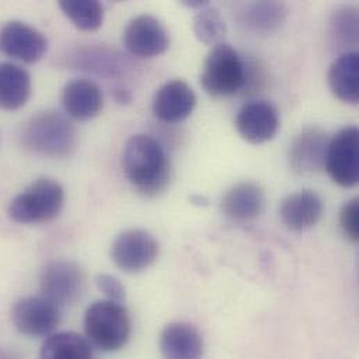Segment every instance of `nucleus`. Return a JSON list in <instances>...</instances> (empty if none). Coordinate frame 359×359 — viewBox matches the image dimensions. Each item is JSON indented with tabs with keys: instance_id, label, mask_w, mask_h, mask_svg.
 I'll return each mask as SVG.
<instances>
[{
	"instance_id": "obj_1",
	"label": "nucleus",
	"mask_w": 359,
	"mask_h": 359,
	"mask_svg": "<svg viewBox=\"0 0 359 359\" xmlns=\"http://www.w3.org/2000/svg\"><path fill=\"white\" fill-rule=\"evenodd\" d=\"M122 167L129 183L149 197L164 191L171 180L172 170L164 147L147 135H135L126 142Z\"/></svg>"
},
{
	"instance_id": "obj_2",
	"label": "nucleus",
	"mask_w": 359,
	"mask_h": 359,
	"mask_svg": "<svg viewBox=\"0 0 359 359\" xmlns=\"http://www.w3.org/2000/svg\"><path fill=\"white\" fill-rule=\"evenodd\" d=\"M21 140L25 149L35 154L49 158H66L76 150L77 132L62 114L45 111L25 123Z\"/></svg>"
},
{
	"instance_id": "obj_3",
	"label": "nucleus",
	"mask_w": 359,
	"mask_h": 359,
	"mask_svg": "<svg viewBox=\"0 0 359 359\" xmlns=\"http://www.w3.org/2000/svg\"><path fill=\"white\" fill-rule=\"evenodd\" d=\"M84 330L90 344L104 353L122 350L132 334V320L123 304L102 299L84 313Z\"/></svg>"
},
{
	"instance_id": "obj_4",
	"label": "nucleus",
	"mask_w": 359,
	"mask_h": 359,
	"mask_svg": "<svg viewBox=\"0 0 359 359\" xmlns=\"http://www.w3.org/2000/svg\"><path fill=\"white\" fill-rule=\"evenodd\" d=\"M65 204V190L57 180L39 178L8 204V217L18 224H45L55 219Z\"/></svg>"
},
{
	"instance_id": "obj_5",
	"label": "nucleus",
	"mask_w": 359,
	"mask_h": 359,
	"mask_svg": "<svg viewBox=\"0 0 359 359\" xmlns=\"http://www.w3.org/2000/svg\"><path fill=\"white\" fill-rule=\"evenodd\" d=\"M200 83L214 98L232 95L245 86V66L229 43L222 42L211 48L203 63Z\"/></svg>"
},
{
	"instance_id": "obj_6",
	"label": "nucleus",
	"mask_w": 359,
	"mask_h": 359,
	"mask_svg": "<svg viewBox=\"0 0 359 359\" xmlns=\"http://www.w3.org/2000/svg\"><path fill=\"white\" fill-rule=\"evenodd\" d=\"M160 243L146 229H128L119 233L111 248L112 262L125 273H140L156 263Z\"/></svg>"
},
{
	"instance_id": "obj_7",
	"label": "nucleus",
	"mask_w": 359,
	"mask_h": 359,
	"mask_svg": "<svg viewBox=\"0 0 359 359\" xmlns=\"http://www.w3.org/2000/svg\"><path fill=\"white\" fill-rule=\"evenodd\" d=\"M325 170L341 187H354L359 180V130L347 126L329 142Z\"/></svg>"
},
{
	"instance_id": "obj_8",
	"label": "nucleus",
	"mask_w": 359,
	"mask_h": 359,
	"mask_svg": "<svg viewBox=\"0 0 359 359\" xmlns=\"http://www.w3.org/2000/svg\"><path fill=\"white\" fill-rule=\"evenodd\" d=\"M84 271L70 260L50 262L41 274V297L55 306L74 304L84 290Z\"/></svg>"
},
{
	"instance_id": "obj_9",
	"label": "nucleus",
	"mask_w": 359,
	"mask_h": 359,
	"mask_svg": "<svg viewBox=\"0 0 359 359\" xmlns=\"http://www.w3.org/2000/svg\"><path fill=\"white\" fill-rule=\"evenodd\" d=\"M170 34L164 24L151 14L132 18L123 31V45L135 56L156 57L170 49Z\"/></svg>"
},
{
	"instance_id": "obj_10",
	"label": "nucleus",
	"mask_w": 359,
	"mask_h": 359,
	"mask_svg": "<svg viewBox=\"0 0 359 359\" xmlns=\"http://www.w3.org/2000/svg\"><path fill=\"white\" fill-rule=\"evenodd\" d=\"M14 327L28 337H49L60 323L59 308L42 297H27L11 309Z\"/></svg>"
},
{
	"instance_id": "obj_11",
	"label": "nucleus",
	"mask_w": 359,
	"mask_h": 359,
	"mask_svg": "<svg viewBox=\"0 0 359 359\" xmlns=\"http://www.w3.org/2000/svg\"><path fill=\"white\" fill-rule=\"evenodd\" d=\"M48 50L46 36L35 27L13 20L0 28V53L22 63H35Z\"/></svg>"
},
{
	"instance_id": "obj_12",
	"label": "nucleus",
	"mask_w": 359,
	"mask_h": 359,
	"mask_svg": "<svg viewBox=\"0 0 359 359\" xmlns=\"http://www.w3.org/2000/svg\"><path fill=\"white\" fill-rule=\"evenodd\" d=\"M235 128L248 143L264 144L274 139L278 132V111L269 101H250L239 109Z\"/></svg>"
},
{
	"instance_id": "obj_13",
	"label": "nucleus",
	"mask_w": 359,
	"mask_h": 359,
	"mask_svg": "<svg viewBox=\"0 0 359 359\" xmlns=\"http://www.w3.org/2000/svg\"><path fill=\"white\" fill-rule=\"evenodd\" d=\"M329 136L320 128L304 129L290 149V165L299 175L315 174L325 168L329 149Z\"/></svg>"
},
{
	"instance_id": "obj_14",
	"label": "nucleus",
	"mask_w": 359,
	"mask_h": 359,
	"mask_svg": "<svg viewBox=\"0 0 359 359\" xmlns=\"http://www.w3.org/2000/svg\"><path fill=\"white\" fill-rule=\"evenodd\" d=\"M197 104L193 88L183 80L163 84L153 98V114L165 123H178L187 119Z\"/></svg>"
},
{
	"instance_id": "obj_15",
	"label": "nucleus",
	"mask_w": 359,
	"mask_h": 359,
	"mask_svg": "<svg viewBox=\"0 0 359 359\" xmlns=\"http://www.w3.org/2000/svg\"><path fill=\"white\" fill-rule=\"evenodd\" d=\"M62 104L70 118L83 122L100 115L104 107V95L94 81L77 79L65 86Z\"/></svg>"
},
{
	"instance_id": "obj_16",
	"label": "nucleus",
	"mask_w": 359,
	"mask_h": 359,
	"mask_svg": "<svg viewBox=\"0 0 359 359\" xmlns=\"http://www.w3.org/2000/svg\"><path fill=\"white\" fill-rule=\"evenodd\" d=\"M323 214V201L313 190H299L290 194L281 204L280 217L292 231L315 226Z\"/></svg>"
},
{
	"instance_id": "obj_17",
	"label": "nucleus",
	"mask_w": 359,
	"mask_h": 359,
	"mask_svg": "<svg viewBox=\"0 0 359 359\" xmlns=\"http://www.w3.org/2000/svg\"><path fill=\"white\" fill-rule=\"evenodd\" d=\"M264 190L255 182H239L229 187L221 200L222 212L235 221L256 218L264 207Z\"/></svg>"
},
{
	"instance_id": "obj_18",
	"label": "nucleus",
	"mask_w": 359,
	"mask_h": 359,
	"mask_svg": "<svg viewBox=\"0 0 359 359\" xmlns=\"http://www.w3.org/2000/svg\"><path fill=\"white\" fill-rule=\"evenodd\" d=\"M160 350L164 359H201L204 343L193 325L177 322L163 330Z\"/></svg>"
},
{
	"instance_id": "obj_19",
	"label": "nucleus",
	"mask_w": 359,
	"mask_h": 359,
	"mask_svg": "<svg viewBox=\"0 0 359 359\" xmlns=\"http://www.w3.org/2000/svg\"><path fill=\"white\" fill-rule=\"evenodd\" d=\"M287 18V8L280 1H250L242 4L236 13V20L246 31L257 35L276 32Z\"/></svg>"
},
{
	"instance_id": "obj_20",
	"label": "nucleus",
	"mask_w": 359,
	"mask_h": 359,
	"mask_svg": "<svg viewBox=\"0 0 359 359\" xmlns=\"http://www.w3.org/2000/svg\"><path fill=\"white\" fill-rule=\"evenodd\" d=\"M329 87L333 95L344 104L359 102V55L355 50L343 52L330 66Z\"/></svg>"
},
{
	"instance_id": "obj_21",
	"label": "nucleus",
	"mask_w": 359,
	"mask_h": 359,
	"mask_svg": "<svg viewBox=\"0 0 359 359\" xmlns=\"http://www.w3.org/2000/svg\"><path fill=\"white\" fill-rule=\"evenodd\" d=\"M32 91L29 73L14 63H0V109L17 111L22 108Z\"/></svg>"
},
{
	"instance_id": "obj_22",
	"label": "nucleus",
	"mask_w": 359,
	"mask_h": 359,
	"mask_svg": "<svg viewBox=\"0 0 359 359\" xmlns=\"http://www.w3.org/2000/svg\"><path fill=\"white\" fill-rule=\"evenodd\" d=\"M39 359H93V347L74 332L53 333L42 344Z\"/></svg>"
},
{
	"instance_id": "obj_23",
	"label": "nucleus",
	"mask_w": 359,
	"mask_h": 359,
	"mask_svg": "<svg viewBox=\"0 0 359 359\" xmlns=\"http://www.w3.org/2000/svg\"><path fill=\"white\" fill-rule=\"evenodd\" d=\"M63 14L81 31H97L104 22V6L97 0H62Z\"/></svg>"
},
{
	"instance_id": "obj_24",
	"label": "nucleus",
	"mask_w": 359,
	"mask_h": 359,
	"mask_svg": "<svg viewBox=\"0 0 359 359\" xmlns=\"http://www.w3.org/2000/svg\"><path fill=\"white\" fill-rule=\"evenodd\" d=\"M193 32L204 45L215 46L225 42L226 25L218 8L208 4L197 10V14L193 18Z\"/></svg>"
},
{
	"instance_id": "obj_25",
	"label": "nucleus",
	"mask_w": 359,
	"mask_h": 359,
	"mask_svg": "<svg viewBox=\"0 0 359 359\" xmlns=\"http://www.w3.org/2000/svg\"><path fill=\"white\" fill-rule=\"evenodd\" d=\"M332 35L341 46L358 42V10L351 6L339 8L332 18Z\"/></svg>"
},
{
	"instance_id": "obj_26",
	"label": "nucleus",
	"mask_w": 359,
	"mask_h": 359,
	"mask_svg": "<svg viewBox=\"0 0 359 359\" xmlns=\"http://www.w3.org/2000/svg\"><path fill=\"white\" fill-rule=\"evenodd\" d=\"M340 226L344 236L351 242L359 241V201L353 198L347 201L340 211Z\"/></svg>"
},
{
	"instance_id": "obj_27",
	"label": "nucleus",
	"mask_w": 359,
	"mask_h": 359,
	"mask_svg": "<svg viewBox=\"0 0 359 359\" xmlns=\"http://www.w3.org/2000/svg\"><path fill=\"white\" fill-rule=\"evenodd\" d=\"M95 284L108 301L123 304L126 298V290L119 278L111 274H98L95 278Z\"/></svg>"
},
{
	"instance_id": "obj_28",
	"label": "nucleus",
	"mask_w": 359,
	"mask_h": 359,
	"mask_svg": "<svg viewBox=\"0 0 359 359\" xmlns=\"http://www.w3.org/2000/svg\"><path fill=\"white\" fill-rule=\"evenodd\" d=\"M114 98L119 104H129L132 101V94L126 88H116L114 90Z\"/></svg>"
},
{
	"instance_id": "obj_29",
	"label": "nucleus",
	"mask_w": 359,
	"mask_h": 359,
	"mask_svg": "<svg viewBox=\"0 0 359 359\" xmlns=\"http://www.w3.org/2000/svg\"><path fill=\"white\" fill-rule=\"evenodd\" d=\"M182 3H183V6H186V7H189V8H197V10H200V8H203V7H205V6L210 4L208 1H200V0L182 1Z\"/></svg>"
}]
</instances>
